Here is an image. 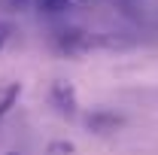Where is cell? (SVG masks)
Returning <instances> with one entry per match:
<instances>
[{
  "label": "cell",
  "mask_w": 158,
  "mask_h": 155,
  "mask_svg": "<svg viewBox=\"0 0 158 155\" xmlns=\"http://www.w3.org/2000/svg\"><path fill=\"white\" fill-rule=\"evenodd\" d=\"M6 155H19V152H6Z\"/></svg>",
  "instance_id": "52a82bcc"
},
{
  "label": "cell",
  "mask_w": 158,
  "mask_h": 155,
  "mask_svg": "<svg viewBox=\"0 0 158 155\" xmlns=\"http://www.w3.org/2000/svg\"><path fill=\"white\" fill-rule=\"evenodd\" d=\"M21 94V85L19 82H12L6 91H3V97H0V116H6L9 110H12V103H15V97Z\"/></svg>",
  "instance_id": "277c9868"
},
{
  "label": "cell",
  "mask_w": 158,
  "mask_h": 155,
  "mask_svg": "<svg viewBox=\"0 0 158 155\" xmlns=\"http://www.w3.org/2000/svg\"><path fill=\"white\" fill-rule=\"evenodd\" d=\"M52 103H55V110H58L61 116H67V119H73L76 116V91H73V85L70 82H52Z\"/></svg>",
  "instance_id": "6da1fadb"
},
{
  "label": "cell",
  "mask_w": 158,
  "mask_h": 155,
  "mask_svg": "<svg viewBox=\"0 0 158 155\" xmlns=\"http://www.w3.org/2000/svg\"><path fill=\"white\" fill-rule=\"evenodd\" d=\"M40 12H49V15H58V12H67L73 6V0H34Z\"/></svg>",
  "instance_id": "3957f363"
},
{
  "label": "cell",
  "mask_w": 158,
  "mask_h": 155,
  "mask_svg": "<svg viewBox=\"0 0 158 155\" xmlns=\"http://www.w3.org/2000/svg\"><path fill=\"white\" fill-rule=\"evenodd\" d=\"M118 125H122V119L113 116V113H91V116H88V128H91V131H98V134L116 131Z\"/></svg>",
  "instance_id": "7a4b0ae2"
},
{
  "label": "cell",
  "mask_w": 158,
  "mask_h": 155,
  "mask_svg": "<svg viewBox=\"0 0 158 155\" xmlns=\"http://www.w3.org/2000/svg\"><path fill=\"white\" fill-rule=\"evenodd\" d=\"M9 34H12V24H9V21H0V52H3V46H6Z\"/></svg>",
  "instance_id": "8992f818"
},
{
  "label": "cell",
  "mask_w": 158,
  "mask_h": 155,
  "mask_svg": "<svg viewBox=\"0 0 158 155\" xmlns=\"http://www.w3.org/2000/svg\"><path fill=\"white\" fill-rule=\"evenodd\" d=\"M70 152H73V143H67V140H58L49 146V155H70Z\"/></svg>",
  "instance_id": "5b68a950"
}]
</instances>
